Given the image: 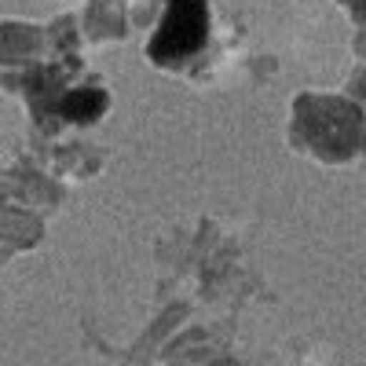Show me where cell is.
I'll return each mask as SVG.
<instances>
[{
    "label": "cell",
    "mask_w": 366,
    "mask_h": 366,
    "mask_svg": "<svg viewBox=\"0 0 366 366\" xmlns=\"http://www.w3.org/2000/svg\"><path fill=\"white\" fill-rule=\"evenodd\" d=\"M209 37V11L205 0H169V11L162 19V29L150 41V55L158 63H176L191 55Z\"/></svg>",
    "instance_id": "6da1fadb"
},
{
    "label": "cell",
    "mask_w": 366,
    "mask_h": 366,
    "mask_svg": "<svg viewBox=\"0 0 366 366\" xmlns=\"http://www.w3.org/2000/svg\"><path fill=\"white\" fill-rule=\"evenodd\" d=\"M103 107H107V96H103V92H77V96H70V99L63 103L66 117H74V121H92V117H99Z\"/></svg>",
    "instance_id": "7a4b0ae2"
}]
</instances>
